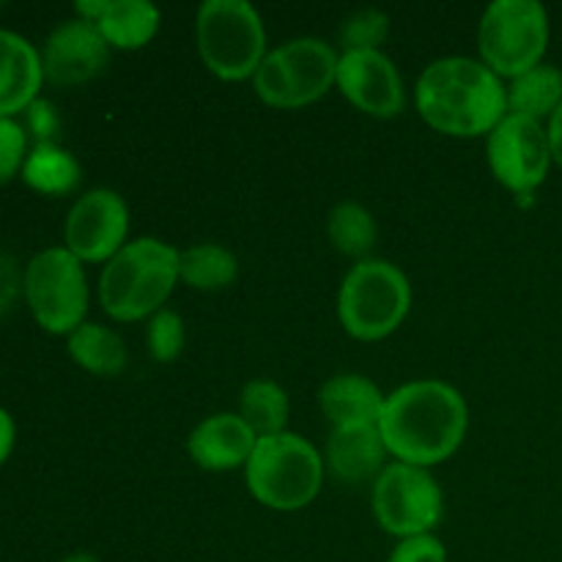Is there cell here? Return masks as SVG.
Masks as SVG:
<instances>
[{"label": "cell", "instance_id": "d4e9b609", "mask_svg": "<svg viewBox=\"0 0 562 562\" xmlns=\"http://www.w3.org/2000/svg\"><path fill=\"white\" fill-rule=\"evenodd\" d=\"M376 220L366 206L355 201H344L329 212L327 236L338 252L366 261L368 252L376 245Z\"/></svg>", "mask_w": 562, "mask_h": 562}, {"label": "cell", "instance_id": "d6a6232c", "mask_svg": "<svg viewBox=\"0 0 562 562\" xmlns=\"http://www.w3.org/2000/svg\"><path fill=\"white\" fill-rule=\"evenodd\" d=\"M547 132H549V143H552V157L554 162L562 168V104L558 108V113L549 119L547 124Z\"/></svg>", "mask_w": 562, "mask_h": 562}, {"label": "cell", "instance_id": "836d02e7", "mask_svg": "<svg viewBox=\"0 0 562 562\" xmlns=\"http://www.w3.org/2000/svg\"><path fill=\"white\" fill-rule=\"evenodd\" d=\"M60 562H99V558H97V554H91V552H75V554H69V558H64Z\"/></svg>", "mask_w": 562, "mask_h": 562}, {"label": "cell", "instance_id": "f546056e", "mask_svg": "<svg viewBox=\"0 0 562 562\" xmlns=\"http://www.w3.org/2000/svg\"><path fill=\"white\" fill-rule=\"evenodd\" d=\"M27 113V126H31L33 135L38 137V143H53V135L58 132V113H55L53 104L47 99H36Z\"/></svg>", "mask_w": 562, "mask_h": 562}, {"label": "cell", "instance_id": "7c38bea8", "mask_svg": "<svg viewBox=\"0 0 562 562\" xmlns=\"http://www.w3.org/2000/svg\"><path fill=\"white\" fill-rule=\"evenodd\" d=\"M130 234V206L115 190H91L77 198L64 225L66 250L82 263H108Z\"/></svg>", "mask_w": 562, "mask_h": 562}, {"label": "cell", "instance_id": "4fadbf2b", "mask_svg": "<svg viewBox=\"0 0 562 562\" xmlns=\"http://www.w3.org/2000/svg\"><path fill=\"white\" fill-rule=\"evenodd\" d=\"M335 86L373 119H393L406 104L404 80L382 49H346L338 60Z\"/></svg>", "mask_w": 562, "mask_h": 562}, {"label": "cell", "instance_id": "484cf974", "mask_svg": "<svg viewBox=\"0 0 562 562\" xmlns=\"http://www.w3.org/2000/svg\"><path fill=\"white\" fill-rule=\"evenodd\" d=\"M184 322H181L179 313L162 307V311L148 318L146 344L148 355L157 362H173L184 351Z\"/></svg>", "mask_w": 562, "mask_h": 562}, {"label": "cell", "instance_id": "8fae6325", "mask_svg": "<svg viewBox=\"0 0 562 562\" xmlns=\"http://www.w3.org/2000/svg\"><path fill=\"white\" fill-rule=\"evenodd\" d=\"M492 176L516 195L527 198L547 181L552 168V143L541 121L508 113L486 137Z\"/></svg>", "mask_w": 562, "mask_h": 562}, {"label": "cell", "instance_id": "6da1fadb", "mask_svg": "<svg viewBox=\"0 0 562 562\" xmlns=\"http://www.w3.org/2000/svg\"><path fill=\"white\" fill-rule=\"evenodd\" d=\"M470 428L467 401L453 384L437 379L409 382L387 395L379 417L384 448L401 464L428 467L448 461Z\"/></svg>", "mask_w": 562, "mask_h": 562}, {"label": "cell", "instance_id": "277c9868", "mask_svg": "<svg viewBox=\"0 0 562 562\" xmlns=\"http://www.w3.org/2000/svg\"><path fill=\"white\" fill-rule=\"evenodd\" d=\"M252 497L272 510H302L318 497L324 483V459L300 434H274L256 442L245 467Z\"/></svg>", "mask_w": 562, "mask_h": 562}, {"label": "cell", "instance_id": "5b68a950", "mask_svg": "<svg viewBox=\"0 0 562 562\" xmlns=\"http://www.w3.org/2000/svg\"><path fill=\"white\" fill-rule=\"evenodd\" d=\"M412 285L395 263L366 258L355 263L338 291V318L355 340H384L404 324Z\"/></svg>", "mask_w": 562, "mask_h": 562}, {"label": "cell", "instance_id": "f1b7e54d", "mask_svg": "<svg viewBox=\"0 0 562 562\" xmlns=\"http://www.w3.org/2000/svg\"><path fill=\"white\" fill-rule=\"evenodd\" d=\"M387 562H448V552H445V543L434 532H428V536L398 541Z\"/></svg>", "mask_w": 562, "mask_h": 562}, {"label": "cell", "instance_id": "8992f818", "mask_svg": "<svg viewBox=\"0 0 562 562\" xmlns=\"http://www.w3.org/2000/svg\"><path fill=\"white\" fill-rule=\"evenodd\" d=\"M195 47L214 77L247 80L267 58L261 14L247 0H206L195 16Z\"/></svg>", "mask_w": 562, "mask_h": 562}, {"label": "cell", "instance_id": "2e32d148", "mask_svg": "<svg viewBox=\"0 0 562 562\" xmlns=\"http://www.w3.org/2000/svg\"><path fill=\"white\" fill-rule=\"evenodd\" d=\"M387 448L379 426H338L327 439V467L340 483L376 481L387 467Z\"/></svg>", "mask_w": 562, "mask_h": 562}, {"label": "cell", "instance_id": "7a4b0ae2", "mask_svg": "<svg viewBox=\"0 0 562 562\" xmlns=\"http://www.w3.org/2000/svg\"><path fill=\"white\" fill-rule=\"evenodd\" d=\"M423 121L448 137H481L508 115V86L483 60L450 55L423 69L415 88Z\"/></svg>", "mask_w": 562, "mask_h": 562}, {"label": "cell", "instance_id": "3957f363", "mask_svg": "<svg viewBox=\"0 0 562 562\" xmlns=\"http://www.w3.org/2000/svg\"><path fill=\"white\" fill-rule=\"evenodd\" d=\"M179 252L162 239L126 241L99 274V302L113 322L132 324L165 307L179 283Z\"/></svg>", "mask_w": 562, "mask_h": 562}, {"label": "cell", "instance_id": "5bb4252c", "mask_svg": "<svg viewBox=\"0 0 562 562\" xmlns=\"http://www.w3.org/2000/svg\"><path fill=\"white\" fill-rule=\"evenodd\" d=\"M110 64V44L93 22L69 20L55 27L42 49L44 80L60 88H75L102 75Z\"/></svg>", "mask_w": 562, "mask_h": 562}, {"label": "cell", "instance_id": "ffe728a7", "mask_svg": "<svg viewBox=\"0 0 562 562\" xmlns=\"http://www.w3.org/2000/svg\"><path fill=\"white\" fill-rule=\"evenodd\" d=\"M66 346H69L71 360L93 376H119L130 360L121 335L93 322L80 324L69 335Z\"/></svg>", "mask_w": 562, "mask_h": 562}, {"label": "cell", "instance_id": "4316f807", "mask_svg": "<svg viewBox=\"0 0 562 562\" xmlns=\"http://www.w3.org/2000/svg\"><path fill=\"white\" fill-rule=\"evenodd\" d=\"M390 33V16L379 9H362L351 14L344 22V38L346 49H379V44L387 38Z\"/></svg>", "mask_w": 562, "mask_h": 562}, {"label": "cell", "instance_id": "52a82bcc", "mask_svg": "<svg viewBox=\"0 0 562 562\" xmlns=\"http://www.w3.org/2000/svg\"><path fill=\"white\" fill-rule=\"evenodd\" d=\"M338 60L340 55L322 38H291V42L269 49L267 58L252 75V88L269 108H307L335 86Z\"/></svg>", "mask_w": 562, "mask_h": 562}, {"label": "cell", "instance_id": "1f68e13d", "mask_svg": "<svg viewBox=\"0 0 562 562\" xmlns=\"http://www.w3.org/2000/svg\"><path fill=\"white\" fill-rule=\"evenodd\" d=\"M14 437H16L14 420H11L9 412L0 409V464H3V461L11 456V450H14Z\"/></svg>", "mask_w": 562, "mask_h": 562}, {"label": "cell", "instance_id": "9a60e30c", "mask_svg": "<svg viewBox=\"0 0 562 562\" xmlns=\"http://www.w3.org/2000/svg\"><path fill=\"white\" fill-rule=\"evenodd\" d=\"M258 437L239 417V412H220L206 417L187 437V453L201 470L231 472L247 467Z\"/></svg>", "mask_w": 562, "mask_h": 562}, {"label": "cell", "instance_id": "ac0fdd59", "mask_svg": "<svg viewBox=\"0 0 562 562\" xmlns=\"http://www.w3.org/2000/svg\"><path fill=\"white\" fill-rule=\"evenodd\" d=\"M384 401H387V395L379 390V384H373L368 376H360V373H338V376L327 379L318 390V406H322L324 417L333 428L362 426V423L379 426Z\"/></svg>", "mask_w": 562, "mask_h": 562}, {"label": "cell", "instance_id": "9c48e42d", "mask_svg": "<svg viewBox=\"0 0 562 562\" xmlns=\"http://www.w3.org/2000/svg\"><path fill=\"white\" fill-rule=\"evenodd\" d=\"M22 289L33 318L47 333L71 335L80 324H86V269L66 247H47L36 252L25 269Z\"/></svg>", "mask_w": 562, "mask_h": 562}, {"label": "cell", "instance_id": "cb8c5ba5", "mask_svg": "<svg viewBox=\"0 0 562 562\" xmlns=\"http://www.w3.org/2000/svg\"><path fill=\"white\" fill-rule=\"evenodd\" d=\"M239 274V261L225 247L195 245L179 252V280H184L190 289L198 291H223Z\"/></svg>", "mask_w": 562, "mask_h": 562}, {"label": "cell", "instance_id": "603a6c76", "mask_svg": "<svg viewBox=\"0 0 562 562\" xmlns=\"http://www.w3.org/2000/svg\"><path fill=\"white\" fill-rule=\"evenodd\" d=\"M289 412V395L272 379H252L241 387L239 417L252 428L258 439L283 434Z\"/></svg>", "mask_w": 562, "mask_h": 562}, {"label": "cell", "instance_id": "30bf717a", "mask_svg": "<svg viewBox=\"0 0 562 562\" xmlns=\"http://www.w3.org/2000/svg\"><path fill=\"white\" fill-rule=\"evenodd\" d=\"M442 488L423 467L393 461L373 481V516L395 538L428 536L442 521Z\"/></svg>", "mask_w": 562, "mask_h": 562}, {"label": "cell", "instance_id": "d6986e66", "mask_svg": "<svg viewBox=\"0 0 562 562\" xmlns=\"http://www.w3.org/2000/svg\"><path fill=\"white\" fill-rule=\"evenodd\" d=\"M162 14L148 0H104L99 20L93 22L104 42L115 49H140L157 36Z\"/></svg>", "mask_w": 562, "mask_h": 562}, {"label": "cell", "instance_id": "44dd1931", "mask_svg": "<svg viewBox=\"0 0 562 562\" xmlns=\"http://www.w3.org/2000/svg\"><path fill=\"white\" fill-rule=\"evenodd\" d=\"M562 104V71L552 64H541L510 80L508 86V113L527 115V119L547 121L558 113Z\"/></svg>", "mask_w": 562, "mask_h": 562}, {"label": "cell", "instance_id": "4dcf8cb0", "mask_svg": "<svg viewBox=\"0 0 562 562\" xmlns=\"http://www.w3.org/2000/svg\"><path fill=\"white\" fill-rule=\"evenodd\" d=\"M16 291H20V272H16L14 258L0 250V311L14 302Z\"/></svg>", "mask_w": 562, "mask_h": 562}, {"label": "cell", "instance_id": "ba28073f", "mask_svg": "<svg viewBox=\"0 0 562 562\" xmlns=\"http://www.w3.org/2000/svg\"><path fill=\"white\" fill-rule=\"evenodd\" d=\"M549 14L538 0H494L477 25L481 60L497 77L516 80L543 64Z\"/></svg>", "mask_w": 562, "mask_h": 562}, {"label": "cell", "instance_id": "83f0119b", "mask_svg": "<svg viewBox=\"0 0 562 562\" xmlns=\"http://www.w3.org/2000/svg\"><path fill=\"white\" fill-rule=\"evenodd\" d=\"M25 130L14 119L0 115V184H9L25 165L27 154Z\"/></svg>", "mask_w": 562, "mask_h": 562}, {"label": "cell", "instance_id": "7402d4cb", "mask_svg": "<svg viewBox=\"0 0 562 562\" xmlns=\"http://www.w3.org/2000/svg\"><path fill=\"white\" fill-rule=\"evenodd\" d=\"M22 179L42 195H66L80 184V165L55 143H36L22 165Z\"/></svg>", "mask_w": 562, "mask_h": 562}, {"label": "cell", "instance_id": "e0dca14e", "mask_svg": "<svg viewBox=\"0 0 562 562\" xmlns=\"http://www.w3.org/2000/svg\"><path fill=\"white\" fill-rule=\"evenodd\" d=\"M44 69L42 53L27 38L0 27V115L11 119L38 99Z\"/></svg>", "mask_w": 562, "mask_h": 562}]
</instances>
